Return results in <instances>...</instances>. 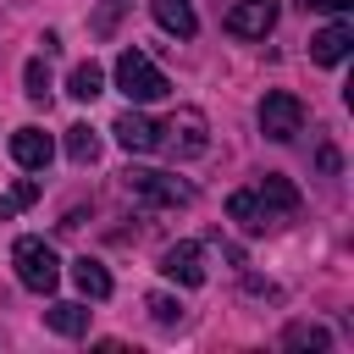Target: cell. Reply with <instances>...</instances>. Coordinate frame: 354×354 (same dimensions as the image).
<instances>
[{
  "label": "cell",
  "instance_id": "obj_1",
  "mask_svg": "<svg viewBox=\"0 0 354 354\" xmlns=\"http://www.w3.org/2000/svg\"><path fill=\"white\" fill-rule=\"evenodd\" d=\"M11 266H17V282L28 293H55V282H61V260H55V249L44 238H17Z\"/></svg>",
  "mask_w": 354,
  "mask_h": 354
},
{
  "label": "cell",
  "instance_id": "obj_2",
  "mask_svg": "<svg viewBox=\"0 0 354 354\" xmlns=\"http://www.w3.org/2000/svg\"><path fill=\"white\" fill-rule=\"evenodd\" d=\"M116 88H122L133 105H149V100H160L171 83H166V72H160L144 50H122V55H116Z\"/></svg>",
  "mask_w": 354,
  "mask_h": 354
},
{
  "label": "cell",
  "instance_id": "obj_3",
  "mask_svg": "<svg viewBox=\"0 0 354 354\" xmlns=\"http://www.w3.org/2000/svg\"><path fill=\"white\" fill-rule=\"evenodd\" d=\"M122 188H127L133 199H144V205H160V210H177V205L194 199V188H188L183 177H171V171H149V166H127Z\"/></svg>",
  "mask_w": 354,
  "mask_h": 354
},
{
  "label": "cell",
  "instance_id": "obj_4",
  "mask_svg": "<svg viewBox=\"0 0 354 354\" xmlns=\"http://www.w3.org/2000/svg\"><path fill=\"white\" fill-rule=\"evenodd\" d=\"M260 133H266V138H277V144L299 138V133H304V105H299V94L271 88V94L260 100Z\"/></svg>",
  "mask_w": 354,
  "mask_h": 354
},
{
  "label": "cell",
  "instance_id": "obj_5",
  "mask_svg": "<svg viewBox=\"0 0 354 354\" xmlns=\"http://www.w3.org/2000/svg\"><path fill=\"white\" fill-rule=\"evenodd\" d=\"M111 133H116V144H122L127 155H149V149H160V122H149L144 111H122V116L111 122Z\"/></svg>",
  "mask_w": 354,
  "mask_h": 354
},
{
  "label": "cell",
  "instance_id": "obj_6",
  "mask_svg": "<svg viewBox=\"0 0 354 354\" xmlns=\"http://www.w3.org/2000/svg\"><path fill=\"white\" fill-rule=\"evenodd\" d=\"M271 28H277V0H238L227 11V33L238 39H266Z\"/></svg>",
  "mask_w": 354,
  "mask_h": 354
},
{
  "label": "cell",
  "instance_id": "obj_7",
  "mask_svg": "<svg viewBox=\"0 0 354 354\" xmlns=\"http://www.w3.org/2000/svg\"><path fill=\"white\" fill-rule=\"evenodd\" d=\"M160 271H166L171 282H183V288H199V282H205V249H199L194 238H183V243H171V249L160 254Z\"/></svg>",
  "mask_w": 354,
  "mask_h": 354
},
{
  "label": "cell",
  "instance_id": "obj_8",
  "mask_svg": "<svg viewBox=\"0 0 354 354\" xmlns=\"http://www.w3.org/2000/svg\"><path fill=\"white\" fill-rule=\"evenodd\" d=\"M160 144H171V149H183V155H205V116L199 111H177L166 127H160Z\"/></svg>",
  "mask_w": 354,
  "mask_h": 354
},
{
  "label": "cell",
  "instance_id": "obj_9",
  "mask_svg": "<svg viewBox=\"0 0 354 354\" xmlns=\"http://www.w3.org/2000/svg\"><path fill=\"white\" fill-rule=\"evenodd\" d=\"M50 155H55V144H50L44 127H17V133H11V160H17L22 171H44Z\"/></svg>",
  "mask_w": 354,
  "mask_h": 354
},
{
  "label": "cell",
  "instance_id": "obj_10",
  "mask_svg": "<svg viewBox=\"0 0 354 354\" xmlns=\"http://www.w3.org/2000/svg\"><path fill=\"white\" fill-rule=\"evenodd\" d=\"M227 216H232L243 232H271V227H277L271 205H266L254 188H238V194H227Z\"/></svg>",
  "mask_w": 354,
  "mask_h": 354
},
{
  "label": "cell",
  "instance_id": "obj_11",
  "mask_svg": "<svg viewBox=\"0 0 354 354\" xmlns=\"http://www.w3.org/2000/svg\"><path fill=\"white\" fill-rule=\"evenodd\" d=\"M348 50H354V28H348V22H332V28H321V33L310 39V61H315V66H337Z\"/></svg>",
  "mask_w": 354,
  "mask_h": 354
},
{
  "label": "cell",
  "instance_id": "obj_12",
  "mask_svg": "<svg viewBox=\"0 0 354 354\" xmlns=\"http://www.w3.org/2000/svg\"><path fill=\"white\" fill-rule=\"evenodd\" d=\"M149 11H155V22H160L171 39H194V33H199V17H194L188 0H149Z\"/></svg>",
  "mask_w": 354,
  "mask_h": 354
},
{
  "label": "cell",
  "instance_id": "obj_13",
  "mask_svg": "<svg viewBox=\"0 0 354 354\" xmlns=\"http://www.w3.org/2000/svg\"><path fill=\"white\" fill-rule=\"evenodd\" d=\"M254 194H260V199H266V205H271V216H277V221H288V216H293V210H299V188H293V183H288V177H277V171H266V177H260V188H254Z\"/></svg>",
  "mask_w": 354,
  "mask_h": 354
},
{
  "label": "cell",
  "instance_id": "obj_14",
  "mask_svg": "<svg viewBox=\"0 0 354 354\" xmlns=\"http://www.w3.org/2000/svg\"><path fill=\"white\" fill-rule=\"evenodd\" d=\"M72 282H77V293H88V299H111V271L100 266V260H72Z\"/></svg>",
  "mask_w": 354,
  "mask_h": 354
},
{
  "label": "cell",
  "instance_id": "obj_15",
  "mask_svg": "<svg viewBox=\"0 0 354 354\" xmlns=\"http://www.w3.org/2000/svg\"><path fill=\"white\" fill-rule=\"evenodd\" d=\"M44 326L61 332V337H83V332H88V310H83V304H50V310H44Z\"/></svg>",
  "mask_w": 354,
  "mask_h": 354
},
{
  "label": "cell",
  "instance_id": "obj_16",
  "mask_svg": "<svg viewBox=\"0 0 354 354\" xmlns=\"http://www.w3.org/2000/svg\"><path fill=\"white\" fill-rule=\"evenodd\" d=\"M66 94H72V100H83V105H88V100H100V94H105V72H100L94 61L72 66V77H66Z\"/></svg>",
  "mask_w": 354,
  "mask_h": 354
},
{
  "label": "cell",
  "instance_id": "obj_17",
  "mask_svg": "<svg viewBox=\"0 0 354 354\" xmlns=\"http://www.w3.org/2000/svg\"><path fill=\"white\" fill-rule=\"evenodd\" d=\"M66 155H72L77 166H94V160H100V138H94V127H83V122L66 127Z\"/></svg>",
  "mask_w": 354,
  "mask_h": 354
},
{
  "label": "cell",
  "instance_id": "obj_18",
  "mask_svg": "<svg viewBox=\"0 0 354 354\" xmlns=\"http://www.w3.org/2000/svg\"><path fill=\"white\" fill-rule=\"evenodd\" d=\"M332 337H326V326H315V321H293L288 326V348H326Z\"/></svg>",
  "mask_w": 354,
  "mask_h": 354
},
{
  "label": "cell",
  "instance_id": "obj_19",
  "mask_svg": "<svg viewBox=\"0 0 354 354\" xmlns=\"http://www.w3.org/2000/svg\"><path fill=\"white\" fill-rule=\"evenodd\" d=\"M22 77H28V100H50V72H44V55H33L28 66H22Z\"/></svg>",
  "mask_w": 354,
  "mask_h": 354
},
{
  "label": "cell",
  "instance_id": "obj_20",
  "mask_svg": "<svg viewBox=\"0 0 354 354\" xmlns=\"http://www.w3.org/2000/svg\"><path fill=\"white\" fill-rule=\"evenodd\" d=\"M144 310H149L160 326H177V321H183V304H177V299H166V293H149V299H144Z\"/></svg>",
  "mask_w": 354,
  "mask_h": 354
},
{
  "label": "cell",
  "instance_id": "obj_21",
  "mask_svg": "<svg viewBox=\"0 0 354 354\" xmlns=\"http://www.w3.org/2000/svg\"><path fill=\"white\" fill-rule=\"evenodd\" d=\"M11 199H17V205H33V199H39V183H33V177H22V183H17V194H11Z\"/></svg>",
  "mask_w": 354,
  "mask_h": 354
},
{
  "label": "cell",
  "instance_id": "obj_22",
  "mask_svg": "<svg viewBox=\"0 0 354 354\" xmlns=\"http://www.w3.org/2000/svg\"><path fill=\"white\" fill-rule=\"evenodd\" d=\"M304 6H321V11H348L354 0H304Z\"/></svg>",
  "mask_w": 354,
  "mask_h": 354
},
{
  "label": "cell",
  "instance_id": "obj_23",
  "mask_svg": "<svg viewBox=\"0 0 354 354\" xmlns=\"http://www.w3.org/2000/svg\"><path fill=\"white\" fill-rule=\"evenodd\" d=\"M11 216H17V199H11V194H0V221H11Z\"/></svg>",
  "mask_w": 354,
  "mask_h": 354
}]
</instances>
